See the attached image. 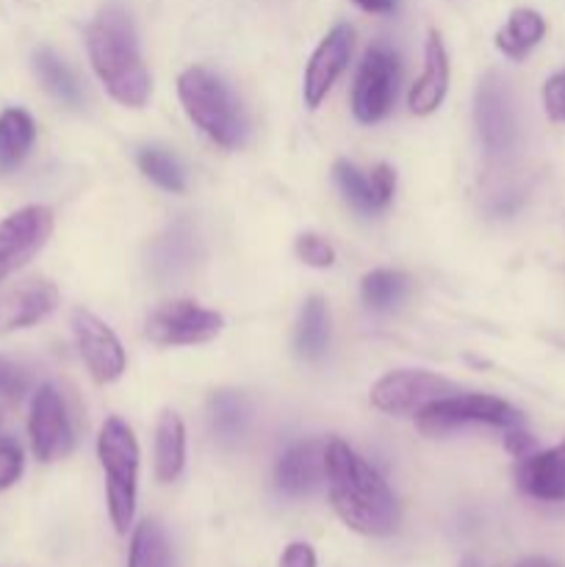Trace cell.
<instances>
[{
    "label": "cell",
    "mask_w": 565,
    "mask_h": 567,
    "mask_svg": "<svg viewBox=\"0 0 565 567\" xmlns=\"http://www.w3.org/2000/svg\"><path fill=\"white\" fill-rule=\"evenodd\" d=\"M325 482L338 518L366 537H388L399 526V507L380 474L343 441L325 449Z\"/></svg>",
    "instance_id": "cell-1"
},
{
    "label": "cell",
    "mask_w": 565,
    "mask_h": 567,
    "mask_svg": "<svg viewBox=\"0 0 565 567\" xmlns=\"http://www.w3.org/2000/svg\"><path fill=\"white\" fill-rule=\"evenodd\" d=\"M86 48L105 92L127 109H142L150 100L153 83L138 53L136 28L120 3L100 9L86 31Z\"/></svg>",
    "instance_id": "cell-2"
},
{
    "label": "cell",
    "mask_w": 565,
    "mask_h": 567,
    "mask_svg": "<svg viewBox=\"0 0 565 567\" xmlns=\"http://www.w3.org/2000/svg\"><path fill=\"white\" fill-rule=\"evenodd\" d=\"M177 94L188 120L219 147L236 150L247 138V120L242 103L233 97L227 83L205 66H188L177 78Z\"/></svg>",
    "instance_id": "cell-3"
},
{
    "label": "cell",
    "mask_w": 565,
    "mask_h": 567,
    "mask_svg": "<svg viewBox=\"0 0 565 567\" xmlns=\"http://www.w3.org/2000/svg\"><path fill=\"white\" fill-rule=\"evenodd\" d=\"M97 457L105 471V496L109 515L116 535H127L136 515V485H138V443L131 426L111 415L100 426Z\"/></svg>",
    "instance_id": "cell-4"
},
{
    "label": "cell",
    "mask_w": 565,
    "mask_h": 567,
    "mask_svg": "<svg viewBox=\"0 0 565 567\" xmlns=\"http://www.w3.org/2000/svg\"><path fill=\"white\" fill-rule=\"evenodd\" d=\"M419 432L427 437H441L446 432L458 430L465 424H487L499 430L524 424V415L499 396L487 393H458V396H443L427 404L415 413Z\"/></svg>",
    "instance_id": "cell-5"
},
{
    "label": "cell",
    "mask_w": 565,
    "mask_h": 567,
    "mask_svg": "<svg viewBox=\"0 0 565 567\" xmlns=\"http://www.w3.org/2000/svg\"><path fill=\"white\" fill-rule=\"evenodd\" d=\"M399 86V59L393 50L374 44L366 50L360 70L352 86V114L363 125L386 120L397 100Z\"/></svg>",
    "instance_id": "cell-6"
},
{
    "label": "cell",
    "mask_w": 565,
    "mask_h": 567,
    "mask_svg": "<svg viewBox=\"0 0 565 567\" xmlns=\"http://www.w3.org/2000/svg\"><path fill=\"white\" fill-rule=\"evenodd\" d=\"M222 324L225 321L219 313L181 299V302H166L153 310L144 324V336L158 347H194V343L214 341L222 332Z\"/></svg>",
    "instance_id": "cell-7"
},
{
    "label": "cell",
    "mask_w": 565,
    "mask_h": 567,
    "mask_svg": "<svg viewBox=\"0 0 565 567\" xmlns=\"http://www.w3.org/2000/svg\"><path fill=\"white\" fill-rule=\"evenodd\" d=\"M53 236V210L25 205L0 221V282L20 271Z\"/></svg>",
    "instance_id": "cell-8"
},
{
    "label": "cell",
    "mask_w": 565,
    "mask_h": 567,
    "mask_svg": "<svg viewBox=\"0 0 565 567\" xmlns=\"http://www.w3.org/2000/svg\"><path fill=\"white\" fill-rule=\"evenodd\" d=\"M28 437H31V452L39 463H55L75 446V432H72L64 399L53 385H42L33 393Z\"/></svg>",
    "instance_id": "cell-9"
},
{
    "label": "cell",
    "mask_w": 565,
    "mask_h": 567,
    "mask_svg": "<svg viewBox=\"0 0 565 567\" xmlns=\"http://www.w3.org/2000/svg\"><path fill=\"white\" fill-rule=\"evenodd\" d=\"M454 385L430 371H391L371 388V404L388 415H410L424 410L435 399L452 396Z\"/></svg>",
    "instance_id": "cell-10"
},
{
    "label": "cell",
    "mask_w": 565,
    "mask_h": 567,
    "mask_svg": "<svg viewBox=\"0 0 565 567\" xmlns=\"http://www.w3.org/2000/svg\"><path fill=\"white\" fill-rule=\"evenodd\" d=\"M72 332L94 382L111 385L125 374V349L105 321H100L89 310H72Z\"/></svg>",
    "instance_id": "cell-11"
},
{
    "label": "cell",
    "mask_w": 565,
    "mask_h": 567,
    "mask_svg": "<svg viewBox=\"0 0 565 567\" xmlns=\"http://www.w3.org/2000/svg\"><path fill=\"white\" fill-rule=\"evenodd\" d=\"M476 131H480L482 144L491 155H504L515 147L518 125H515V111L510 89L496 72H487L476 89L474 105Z\"/></svg>",
    "instance_id": "cell-12"
},
{
    "label": "cell",
    "mask_w": 565,
    "mask_h": 567,
    "mask_svg": "<svg viewBox=\"0 0 565 567\" xmlns=\"http://www.w3.org/2000/svg\"><path fill=\"white\" fill-rule=\"evenodd\" d=\"M352 44L355 31L341 22V25L332 28V31L321 39L319 48L314 50L302 83V97L308 109H319L321 100H325L327 94H330V89L336 86V81L341 78V72L347 70L349 64Z\"/></svg>",
    "instance_id": "cell-13"
},
{
    "label": "cell",
    "mask_w": 565,
    "mask_h": 567,
    "mask_svg": "<svg viewBox=\"0 0 565 567\" xmlns=\"http://www.w3.org/2000/svg\"><path fill=\"white\" fill-rule=\"evenodd\" d=\"M59 308V291L48 280H22L0 291V332L25 330Z\"/></svg>",
    "instance_id": "cell-14"
},
{
    "label": "cell",
    "mask_w": 565,
    "mask_h": 567,
    "mask_svg": "<svg viewBox=\"0 0 565 567\" xmlns=\"http://www.w3.org/2000/svg\"><path fill=\"white\" fill-rule=\"evenodd\" d=\"M515 485L535 502H565V443L521 460Z\"/></svg>",
    "instance_id": "cell-15"
},
{
    "label": "cell",
    "mask_w": 565,
    "mask_h": 567,
    "mask_svg": "<svg viewBox=\"0 0 565 567\" xmlns=\"http://www.w3.org/2000/svg\"><path fill=\"white\" fill-rule=\"evenodd\" d=\"M325 441H305L288 449L275 468L277 491L286 496H308L325 482Z\"/></svg>",
    "instance_id": "cell-16"
},
{
    "label": "cell",
    "mask_w": 565,
    "mask_h": 567,
    "mask_svg": "<svg viewBox=\"0 0 565 567\" xmlns=\"http://www.w3.org/2000/svg\"><path fill=\"white\" fill-rule=\"evenodd\" d=\"M449 89V55L441 42V33L430 31L424 44V70H421L419 81L410 89L408 105L415 116L435 114L438 105L443 103Z\"/></svg>",
    "instance_id": "cell-17"
},
{
    "label": "cell",
    "mask_w": 565,
    "mask_h": 567,
    "mask_svg": "<svg viewBox=\"0 0 565 567\" xmlns=\"http://www.w3.org/2000/svg\"><path fill=\"white\" fill-rule=\"evenodd\" d=\"M186 465V426L181 415L164 410L155 430V476L158 482H175Z\"/></svg>",
    "instance_id": "cell-18"
},
{
    "label": "cell",
    "mask_w": 565,
    "mask_h": 567,
    "mask_svg": "<svg viewBox=\"0 0 565 567\" xmlns=\"http://www.w3.org/2000/svg\"><path fill=\"white\" fill-rule=\"evenodd\" d=\"M546 37V20L537 14L535 9H515L507 17L502 28L496 33V48L502 50L507 59L521 61L526 59L532 48L541 44V39Z\"/></svg>",
    "instance_id": "cell-19"
},
{
    "label": "cell",
    "mask_w": 565,
    "mask_h": 567,
    "mask_svg": "<svg viewBox=\"0 0 565 567\" xmlns=\"http://www.w3.org/2000/svg\"><path fill=\"white\" fill-rule=\"evenodd\" d=\"M37 138V122L28 111L6 109L0 114V172H11L25 161Z\"/></svg>",
    "instance_id": "cell-20"
},
{
    "label": "cell",
    "mask_w": 565,
    "mask_h": 567,
    "mask_svg": "<svg viewBox=\"0 0 565 567\" xmlns=\"http://www.w3.org/2000/svg\"><path fill=\"white\" fill-rule=\"evenodd\" d=\"M327 341H330V316L321 297H310L302 305L297 324V352L305 360H319L325 354Z\"/></svg>",
    "instance_id": "cell-21"
},
{
    "label": "cell",
    "mask_w": 565,
    "mask_h": 567,
    "mask_svg": "<svg viewBox=\"0 0 565 567\" xmlns=\"http://www.w3.org/2000/svg\"><path fill=\"white\" fill-rule=\"evenodd\" d=\"M33 70H37L39 81L44 83V89H48L55 100H61V103L70 105V109H78V105H81V86H78L70 66H66L53 50H37V53H33Z\"/></svg>",
    "instance_id": "cell-22"
},
{
    "label": "cell",
    "mask_w": 565,
    "mask_h": 567,
    "mask_svg": "<svg viewBox=\"0 0 565 567\" xmlns=\"http://www.w3.org/2000/svg\"><path fill=\"white\" fill-rule=\"evenodd\" d=\"M127 567H172L170 540L158 520H142L133 529Z\"/></svg>",
    "instance_id": "cell-23"
},
{
    "label": "cell",
    "mask_w": 565,
    "mask_h": 567,
    "mask_svg": "<svg viewBox=\"0 0 565 567\" xmlns=\"http://www.w3.org/2000/svg\"><path fill=\"white\" fill-rule=\"evenodd\" d=\"M332 177H336V186L341 188L343 199H347L355 210H360V214H380V210H386L382 199L377 197L371 175H363L358 166H352L349 161H338V164L332 166Z\"/></svg>",
    "instance_id": "cell-24"
},
{
    "label": "cell",
    "mask_w": 565,
    "mask_h": 567,
    "mask_svg": "<svg viewBox=\"0 0 565 567\" xmlns=\"http://www.w3.org/2000/svg\"><path fill=\"white\" fill-rule=\"evenodd\" d=\"M192 230L186 225H175L161 236V241L153 249V271L158 277H172L192 264Z\"/></svg>",
    "instance_id": "cell-25"
},
{
    "label": "cell",
    "mask_w": 565,
    "mask_h": 567,
    "mask_svg": "<svg viewBox=\"0 0 565 567\" xmlns=\"http://www.w3.org/2000/svg\"><path fill=\"white\" fill-rule=\"evenodd\" d=\"M410 291V277L402 271L391 269H377L369 271L360 282V293H363V302L374 310H391L408 297Z\"/></svg>",
    "instance_id": "cell-26"
},
{
    "label": "cell",
    "mask_w": 565,
    "mask_h": 567,
    "mask_svg": "<svg viewBox=\"0 0 565 567\" xmlns=\"http://www.w3.org/2000/svg\"><path fill=\"white\" fill-rule=\"evenodd\" d=\"M208 419L214 435L219 441L233 443L236 437H242L244 424H247V402L233 391L214 393L208 402Z\"/></svg>",
    "instance_id": "cell-27"
},
{
    "label": "cell",
    "mask_w": 565,
    "mask_h": 567,
    "mask_svg": "<svg viewBox=\"0 0 565 567\" xmlns=\"http://www.w3.org/2000/svg\"><path fill=\"white\" fill-rule=\"evenodd\" d=\"M136 161H138V169H142L155 186L164 188V192L181 194L183 188H186V172H183V166L177 164L166 150L144 147Z\"/></svg>",
    "instance_id": "cell-28"
},
{
    "label": "cell",
    "mask_w": 565,
    "mask_h": 567,
    "mask_svg": "<svg viewBox=\"0 0 565 567\" xmlns=\"http://www.w3.org/2000/svg\"><path fill=\"white\" fill-rule=\"evenodd\" d=\"M297 255L302 264L314 266V269H330L336 264V249L316 233H302L297 238Z\"/></svg>",
    "instance_id": "cell-29"
},
{
    "label": "cell",
    "mask_w": 565,
    "mask_h": 567,
    "mask_svg": "<svg viewBox=\"0 0 565 567\" xmlns=\"http://www.w3.org/2000/svg\"><path fill=\"white\" fill-rule=\"evenodd\" d=\"M22 465H25V460H22L20 446L0 437V493L20 482Z\"/></svg>",
    "instance_id": "cell-30"
},
{
    "label": "cell",
    "mask_w": 565,
    "mask_h": 567,
    "mask_svg": "<svg viewBox=\"0 0 565 567\" xmlns=\"http://www.w3.org/2000/svg\"><path fill=\"white\" fill-rule=\"evenodd\" d=\"M543 109H546L548 120L565 122V70L554 72L543 83Z\"/></svg>",
    "instance_id": "cell-31"
},
{
    "label": "cell",
    "mask_w": 565,
    "mask_h": 567,
    "mask_svg": "<svg viewBox=\"0 0 565 567\" xmlns=\"http://www.w3.org/2000/svg\"><path fill=\"white\" fill-rule=\"evenodd\" d=\"M28 371L11 360L0 358V396H22L28 391Z\"/></svg>",
    "instance_id": "cell-32"
},
{
    "label": "cell",
    "mask_w": 565,
    "mask_h": 567,
    "mask_svg": "<svg viewBox=\"0 0 565 567\" xmlns=\"http://www.w3.org/2000/svg\"><path fill=\"white\" fill-rule=\"evenodd\" d=\"M504 449H507L513 457L524 460V457H530V454L537 452V441L530 435V432L521 430V424H518V426H510V430H504Z\"/></svg>",
    "instance_id": "cell-33"
},
{
    "label": "cell",
    "mask_w": 565,
    "mask_h": 567,
    "mask_svg": "<svg viewBox=\"0 0 565 567\" xmlns=\"http://www.w3.org/2000/svg\"><path fill=\"white\" fill-rule=\"evenodd\" d=\"M371 181H374L377 197H380L382 205L388 208V203L393 199V188H397V172H393L388 164H380L371 169Z\"/></svg>",
    "instance_id": "cell-34"
},
{
    "label": "cell",
    "mask_w": 565,
    "mask_h": 567,
    "mask_svg": "<svg viewBox=\"0 0 565 567\" xmlns=\"http://www.w3.org/2000/svg\"><path fill=\"white\" fill-rule=\"evenodd\" d=\"M280 567H316V551L308 543H291L282 551Z\"/></svg>",
    "instance_id": "cell-35"
},
{
    "label": "cell",
    "mask_w": 565,
    "mask_h": 567,
    "mask_svg": "<svg viewBox=\"0 0 565 567\" xmlns=\"http://www.w3.org/2000/svg\"><path fill=\"white\" fill-rule=\"evenodd\" d=\"M352 3L369 14H391L397 9V0H352Z\"/></svg>",
    "instance_id": "cell-36"
},
{
    "label": "cell",
    "mask_w": 565,
    "mask_h": 567,
    "mask_svg": "<svg viewBox=\"0 0 565 567\" xmlns=\"http://www.w3.org/2000/svg\"><path fill=\"white\" fill-rule=\"evenodd\" d=\"M515 567H559V565H554L552 559H543V557H530V559H521L518 565Z\"/></svg>",
    "instance_id": "cell-37"
},
{
    "label": "cell",
    "mask_w": 565,
    "mask_h": 567,
    "mask_svg": "<svg viewBox=\"0 0 565 567\" xmlns=\"http://www.w3.org/2000/svg\"><path fill=\"white\" fill-rule=\"evenodd\" d=\"M460 567H482V565L476 563V559H471V557H469V559H463V565H460Z\"/></svg>",
    "instance_id": "cell-38"
}]
</instances>
